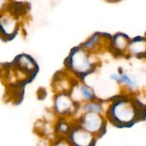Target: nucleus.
I'll return each mask as SVG.
<instances>
[{"mask_svg": "<svg viewBox=\"0 0 146 146\" xmlns=\"http://www.w3.org/2000/svg\"><path fill=\"white\" fill-rule=\"evenodd\" d=\"M86 109L89 110V111H94V112H99L100 111V106H98L97 105L95 104H91V105H89V106H87Z\"/></svg>", "mask_w": 146, "mask_h": 146, "instance_id": "3", "label": "nucleus"}, {"mask_svg": "<svg viewBox=\"0 0 146 146\" xmlns=\"http://www.w3.org/2000/svg\"><path fill=\"white\" fill-rule=\"evenodd\" d=\"M16 24L14 20L7 15L0 16V34L4 37L10 36L14 33Z\"/></svg>", "mask_w": 146, "mask_h": 146, "instance_id": "1", "label": "nucleus"}, {"mask_svg": "<svg viewBox=\"0 0 146 146\" xmlns=\"http://www.w3.org/2000/svg\"><path fill=\"white\" fill-rule=\"evenodd\" d=\"M82 94L84 95V96L86 97V98H90L92 97L91 92H90L87 88L82 87Z\"/></svg>", "mask_w": 146, "mask_h": 146, "instance_id": "4", "label": "nucleus"}, {"mask_svg": "<svg viewBox=\"0 0 146 146\" xmlns=\"http://www.w3.org/2000/svg\"><path fill=\"white\" fill-rule=\"evenodd\" d=\"M96 117L93 115V118L92 120L88 119L86 120L87 122H86V125H87V128H89V130H92V131H94L96 130V128H98L99 126V120L97 118H95Z\"/></svg>", "mask_w": 146, "mask_h": 146, "instance_id": "2", "label": "nucleus"}, {"mask_svg": "<svg viewBox=\"0 0 146 146\" xmlns=\"http://www.w3.org/2000/svg\"><path fill=\"white\" fill-rule=\"evenodd\" d=\"M8 0H0V11L4 8Z\"/></svg>", "mask_w": 146, "mask_h": 146, "instance_id": "5", "label": "nucleus"}]
</instances>
